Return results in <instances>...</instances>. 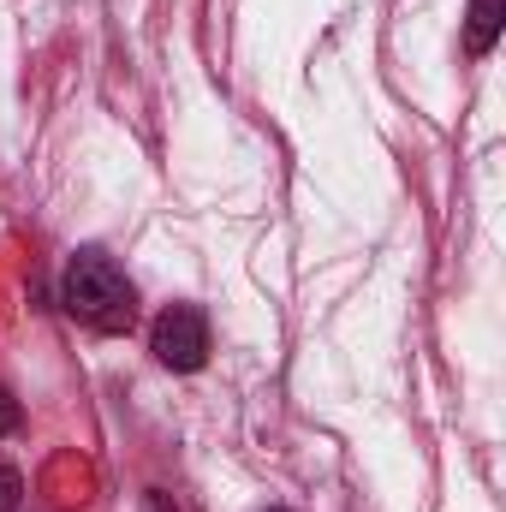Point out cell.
Listing matches in <instances>:
<instances>
[{"label":"cell","instance_id":"obj_4","mask_svg":"<svg viewBox=\"0 0 506 512\" xmlns=\"http://www.w3.org/2000/svg\"><path fill=\"white\" fill-rule=\"evenodd\" d=\"M18 501H24V483H18V471L0 465V512H12Z\"/></svg>","mask_w":506,"mask_h":512},{"label":"cell","instance_id":"obj_2","mask_svg":"<svg viewBox=\"0 0 506 512\" xmlns=\"http://www.w3.org/2000/svg\"><path fill=\"white\" fill-rule=\"evenodd\" d=\"M155 358L167 370H203V358H209V322L191 304L161 310L155 316Z\"/></svg>","mask_w":506,"mask_h":512},{"label":"cell","instance_id":"obj_3","mask_svg":"<svg viewBox=\"0 0 506 512\" xmlns=\"http://www.w3.org/2000/svg\"><path fill=\"white\" fill-rule=\"evenodd\" d=\"M501 36V0H471V24H465V48L471 54H489Z\"/></svg>","mask_w":506,"mask_h":512},{"label":"cell","instance_id":"obj_1","mask_svg":"<svg viewBox=\"0 0 506 512\" xmlns=\"http://www.w3.org/2000/svg\"><path fill=\"white\" fill-rule=\"evenodd\" d=\"M66 310L96 328V334H126L137 322V298H131V280L108 262L102 251H78L66 268Z\"/></svg>","mask_w":506,"mask_h":512},{"label":"cell","instance_id":"obj_5","mask_svg":"<svg viewBox=\"0 0 506 512\" xmlns=\"http://www.w3.org/2000/svg\"><path fill=\"white\" fill-rule=\"evenodd\" d=\"M12 429H18V399L0 387V435H12Z\"/></svg>","mask_w":506,"mask_h":512}]
</instances>
